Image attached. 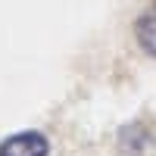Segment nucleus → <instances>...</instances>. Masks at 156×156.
<instances>
[{
  "mask_svg": "<svg viewBox=\"0 0 156 156\" xmlns=\"http://www.w3.org/2000/svg\"><path fill=\"white\" fill-rule=\"evenodd\" d=\"M50 140L41 131H16L0 144V156H47Z\"/></svg>",
  "mask_w": 156,
  "mask_h": 156,
  "instance_id": "obj_1",
  "label": "nucleus"
},
{
  "mask_svg": "<svg viewBox=\"0 0 156 156\" xmlns=\"http://www.w3.org/2000/svg\"><path fill=\"white\" fill-rule=\"evenodd\" d=\"M134 34H137V44L144 47L150 56H156V6H153V9H147L144 16L137 19Z\"/></svg>",
  "mask_w": 156,
  "mask_h": 156,
  "instance_id": "obj_2",
  "label": "nucleus"
}]
</instances>
